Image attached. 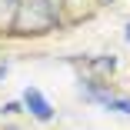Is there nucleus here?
<instances>
[{
  "instance_id": "obj_8",
  "label": "nucleus",
  "mask_w": 130,
  "mask_h": 130,
  "mask_svg": "<svg viewBox=\"0 0 130 130\" xmlns=\"http://www.w3.org/2000/svg\"><path fill=\"white\" fill-rule=\"evenodd\" d=\"M100 4H107V0H100Z\"/></svg>"
},
{
  "instance_id": "obj_1",
  "label": "nucleus",
  "mask_w": 130,
  "mask_h": 130,
  "mask_svg": "<svg viewBox=\"0 0 130 130\" xmlns=\"http://www.w3.org/2000/svg\"><path fill=\"white\" fill-rule=\"evenodd\" d=\"M63 0H20L13 37H43L67 23L63 17Z\"/></svg>"
},
{
  "instance_id": "obj_4",
  "label": "nucleus",
  "mask_w": 130,
  "mask_h": 130,
  "mask_svg": "<svg viewBox=\"0 0 130 130\" xmlns=\"http://www.w3.org/2000/svg\"><path fill=\"white\" fill-rule=\"evenodd\" d=\"M77 63H84V67H90L97 73H113L117 70V57L113 54L110 57H77Z\"/></svg>"
},
{
  "instance_id": "obj_3",
  "label": "nucleus",
  "mask_w": 130,
  "mask_h": 130,
  "mask_svg": "<svg viewBox=\"0 0 130 130\" xmlns=\"http://www.w3.org/2000/svg\"><path fill=\"white\" fill-rule=\"evenodd\" d=\"M17 10H20V0H0V37H13Z\"/></svg>"
},
{
  "instance_id": "obj_7",
  "label": "nucleus",
  "mask_w": 130,
  "mask_h": 130,
  "mask_svg": "<svg viewBox=\"0 0 130 130\" xmlns=\"http://www.w3.org/2000/svg\"><path fill=\"white\" fill-rule=\"evenodd\" d=\"M127 40H130V23H127Z\"/></svg>"
},
{
  "instance_id": "obj_5",
  "label": "nucleus",
  "mask_w": 130,
  "mask_h": 130,
  "mask_svg": "<svg viewBox=\"0 0 130 130\" xmlns=\"http://www.w3.org/2000/svg\"><path fill=\"white\" fill-rule=\"evenodd\" d=\"M13 113H20V103H17V100H10V103L0 107V117H13Z\"/></svg>"
},
{
  "instance_id": "obj_2",
  "label": "nucleus",
  "mask_w": 130,
  "mask_h": 130,
  "mask_svg": "<svg viewBox=\"0 0 130 130\" xmlns=\"http://www.w3.org/2000/svg\"><path fill=\"white\" fill-rule=\"evenodd\" d=\"M23 107H27V113L30 117H37V120H54V107H50V100L37 90V87H27L23 90Z\"/></svg>"
},
{
  "instance_id": "obj_6",
  "label": "nucleus",
  "mask_w": 130,
  "mask_h": 130,
  "mask_svg": "<svg viewBox=\"0 0 130 130\" xmlns=\"http://www.w3.org/2000/svg\"><path fill=\"white\" fill-rule=\"evenodd\" d=\"M4 73H7V63H4V67H0V77H4Z\"/></svg>"
}]
</instances>
